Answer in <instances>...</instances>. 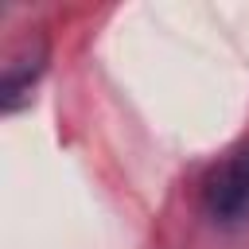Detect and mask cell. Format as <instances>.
I'll use <instances>...</instances> for the list:
<instances>
[{
    "label": "cell",
    "instance_id": "6da1fadb",
    "mask_svg": "<svg viewBox=\"0 0 249 249\" xmlns=\"http://www.w3.org/2000/svg\"><path fill=\"white\" fill-rule=\"evenodd\" d=\"M202 210L222 226L249 222V144L210 167L202 179Z\"/></svg>",
    "mask_w": 249,
    "mask_h": 249
}]
</instances>
